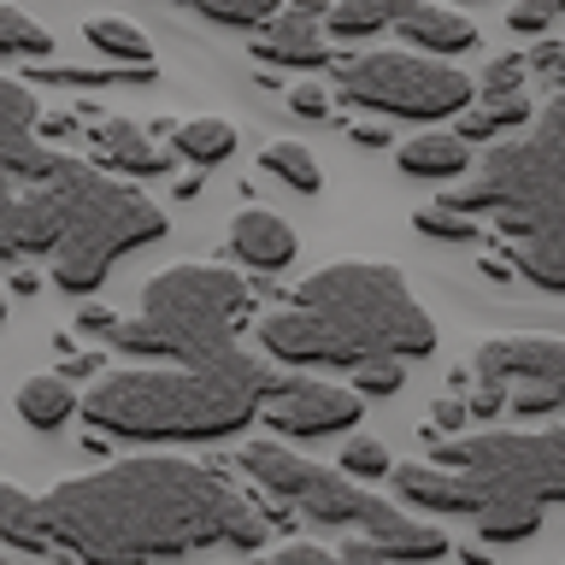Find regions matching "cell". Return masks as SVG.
Masks as SVG:
<instances>
[{"instance_id": "cell-45", "label": "cell", "mask_w": 565, "mask_h": 565, "mask_svg": "<svg viewBox=\"0 0 565 565\" xmlns=\"http://www.w3.org/2000/svg\"><path fill=\"white\" fill-rule=\"evenodd\" d=\"M177 7H194V0H177Z\"/></svg>"}, {"instance_id": "cell-38", "label": "cell", "mask_w": 565, "mask_h": 565, "mask_svg": "<svg viewBox=\"0 0 565 565\" xmlns=\"http://www.w3.org/2000/svg\"><path fill=\"white\" fill-rule=\"evenodd\" d=\"M335 565H395V559H383L371 542H360V536H353V542L342 547V554H335Z\"/></svg>"}, {"instance_id": "cell-27", "label": "cell", "mask_w": 565, "mask_h": 565, "mask_svg": "<svg viewBox=\"0 0 565 565\" xmlns=\"http://www.w3.org/2000/svg\"><path fill=\"white\" fill-rule=\"evenodd\" d=\"M0 53L7 60H30V65H47V53H53V35L35 24L30 12H18V7H0Z\"/></svg>"}, {"instance_id": "cell-43", "label": "cell", "mask_w": 565, "mask_h": 565, "mask_svg": "<svg viewBox=\"0 0 565 565\" xmlns=\"http://www.w3.org/2000/svg\"><path fill=\"white\" fill-rule=\"evenodd\" d=\"M35 289H42V277H35V271H12V295H35Z\"/></svg>"}, {"instance_id": "cell-26", "label": "cell", "mask_w": 565, "mask_h": 565, "mask_svg": "<svg viewBox=\"0 0 565 565\" xmlns=\"http://www.w3.org/2000/svg\"><path fill=\"white\" fill-rule=\"evenodd\" d=\"M477 536L483 542H524L542 530V507L530 501H483V512H477Z\"/></svg>"}, {"instance_id": "cell-42", "label": "cell", "mask_w": 565, "mask_h": 565, "mask_svg": "<svg viewBox=\"0 0 565 565\" xmlns=\"http://www.w3.org/2000/svg\"><path fill=\"white\" fill-rule=\"evenodd\" d=\"M12 201H18V177H7V171H0V218L12 212Z\"/></svg>"}, {"instance_id": "cell-36", "label": "cell", "mask_w": 565, "mask_h": 565, "mask_svg": "<svg viewBox=\"0 0 565 565\" xmlns=\"http://www.w3.org/2000/svg\"><path fill=\"white\" fill-rule=\"evenodd\" d=\"M554 106H547V118H542V141H554V148H565V60H554Z\"/></svg>"}, {"instance_id": "cell-3", "label": "cell", "mask_w": 565, "mask_h": 565, "mask_svg": "<svg viewBox=\"0 0 565 565\" xmlns=\"http://www.w3.org/2000/svg\"><path fill=\"white\" fill-rule=\"evenodd\" d=\"M282 377L254 353L230 348L201 365H124L88 388L83 418L118 441H224L247 430Z\"/></svg>"}, {"instance_id": "cell-20", "label": "cell", "mask_w": 565, "mask_h": 565, "mask_svg": "<svg viewBox=\"0 0 565 565\" xmlns=\"http://www.w3.org/2000/svg\"><path fill=\"white\" fill-rule=\"evenodd\" d=\"M401 171L406 177H430V183H454L471 171V148L454 130H418L413 141H401Z\"/></svg>"}, {"instance_id": "cell-1", "label": "cell", "mask_w": 565, "mask_h": 565, "mask_svg": "<svg viewBox=\"0 0 565 565\" xmlns=\"http://www.w3.org/2000/svg\"><path fill=\"white\" fill-rule=\"evenodd\" d=\"M42 524L53 554L77 565H153L201 547L254 554L271 536V519L224 483L218 466H194L183 454H136L71 477L42 494Z\"/></svg>"}, {"instance_id": "cell-2", "label": "cell", "mask_w": 565, "mask_h": 565, "mask_svg": "<svg viewBox=\"0 0 565 565\" xmlns=\"http://www.w3.org/2000/svg\"><path fill=\"white\" fill-rule=\"evenodd\" d=\"M259 348L282 365L424 360L436 353V318L413 300L406 277L377 259H335L295 289L289 307L259 318Z\"/></svg>"}, {"instance_id": "cell-14", "label": "cell", "mask_w": 565, "mask_h": 565, "mask_svg": "<svg viewBox=\"0 0 565 565\" xmlns=\"http://www.w3.org/2000/svg\"><path fill=\"white\" fill-rule=\"evenodd\" d=\"M388 483L406 507H424V512H459V519H477L483 512V489L466 483L459 471H441L436 459H413V466H395Z\"/></svg>"}, {"instance_id": "cell-21", "label": "cell", "mask_w": 565, "mask_h": 565, "mask_svg": "<svg viewBox=\"0 0 565 565\" xmlns=\"http://www.w3.org/2000/svg\"><path fill=\"white\" fill-rule=\"evenodd\" d=\"M77 388H71V377H60V371H35V377H24V388H18V418L30 424V430H60V424H71V413H77Z\"/></svg>"}, {"instance_id": "cell-8", "label": "cell", "mask_w": 565, "mask_h": 565, "mask_svg": "<svg viewBox=\"0 0 565 565\" xmlns=\"http://www.w3.org/2000/svg\"><path fill=\"white\" fill-rule=\"evenodd\" d=\"M342 95L365 113L383 118H454L471 113L477 83L448 60H430V53H360V60L342 65Z\"/></svg>"}, {"instance_id": "cell-28", "label": "cell", "mask_w": 565, "mask_h": 565, "mask_svg": "<svg viewBox=\"0 0 565 565\" xmlns=\"http://www.w3.org/2000/svg\"><path fill=\"white\" fill-rule=\"evenodd\" d=\"M388 24H395L388 0H335L330 7V35H342V42H365V35H377Z\"/></svg>"}, {"instance_id": "cell-37", "label": "cell", "mask_w": 565, "mask_h": 565, "mask_svg": "<svg viewBox=\"0 0 565 565\" xmlns=\"http://www.w3.org/2000/svg\"><path fill=\"white\" fill-rule=\"evenodd\" d=\"M289 106L300 118H330V88L324 83H300V88H289Z\"/></svg>"}, {"instance_id": "cell-33", "label": "cell", "mask_w": 565, "mask_h": 565, "mask_svg": "<svg viewBox=\"0 0 565 565\" xmlns=\"http://www.w3.org/2000/svg\"><path fill=\"white\" fill-rule=\"evenodd\" d=\"M401 360H371V365H360L353 371V395H401Z\"/></svg>"}, {"instance_id": "cell-30", "label": "cell", "mask_w": 565, "mask_h": 565, "mask_svg": "<svg viewBox=\"0 0 565 565\" xmlns=\"http://www.w3.org/2000/svg\"><path fill=\"white\" fill-rule=\"evenodd\" d=\"M335 471H348L353 483L360 477H388L395 471V459H388V448L377 436H348V448H342V459H335Z\"/></svg>"}, {"instance_id": "cell-35", "label": "cell", "mask_w": 565, "mask_h": 565, "mask_svg": "<svg viewBox=\"0 0 565 565\" xmlns=\"http://www.w3.org/2000/svg\"><path fill=\"white\" fill-rule=\"evenodd\" d=\"M259 565H335V554H330V547H312V542H282Z\"/></svg>"}, {"instance_id": "cell-4", "label": "cell", "mask_w": 565, "mask_h": 565, "mask_svg": "<svg viewBox=\"0 0 565 565\" xmlns=\"http://www.w3.org/2000/svg\"><path fill=\"white\" fill-rule=\"evenodd\" d=\"M242 471L254 477L265 494H277L282 507H300L324 530H353V536L371 542L395 565H436L441 554H448V536H441L436 524L406 519L401 507H388L371 489H360L348 471L312 466V459H300L295 448H282V441H247Z\"/></svg>"}, {"instance_id": "cell-19", "label": "cell", "mask_w": 565, "mask_h": 565, "mask_svg": "<svg viewBox=\"0 0 565 565\" xmlns=\"http://www.w3.org/2000/svg\"><path fill=\"white\" fill-rule=\"evenodd\" d=\"M95 153L113 171H124V177H166L177 166L171 148H159L141 124H124V118H106L100 130H95Z\"/></svg>"}, {"instance_id": "cell-32", "label": "cell", "mask_w": 565, "mask_h": 565, "mask_svg": "<svg viewBox=\"0 0 565 565\" xmlns=\"http://www.w3.org/2000/svg\"><path fill=\"white\" fill-rule=\"evenodd\" d=\"M559 18H565V0H519V7H507L512 35H542L547 24H559Z\"/></svg>"}, {"instance_id": "cell-29", "label": "cell", "mask_w": 565, "mask_h": 565, "mask_svg": "<svg viewBox=\"0 0 565 565\" xmlns=\"http://www.w3.org/2000/svg\"><path fill=\"white\" fill-rule=\"evenodd\" d=\"M413 230H418V236H436V242H477V236H483L477 218H471V212H459V206H418Z\"/></svg>"}, {"instance_id": "cell-46", "label": "cell", "mask_w": 565, "mask_h": 565, "mask_svg": "<svg viewBox=\"0 0 565 565\" xmlns=\"http://www.w3.org/2000/svg\"><path fill=\"white\" fill-rule=\"evenodd\" d=\"M0 565H12V559H7V554H0Z\"/></svg>"}, {"instance_id": "cell-39", "label": "cell", "mask_w": 565, "mask_h": 565, "mask_svg": "<svg viewBox=\"0 0 565 565\" xmlns=\"http://www.w3.org/2000/svg\"><path fill=\"white\" fill-rule=\"evenodd\" d=\"M436 424H448V430H454V424H471V406L466 401H441L436 406Z\"/></svg>"}, {"instance_id": "cell-12", "label": "cell", "mask_w": 565, "mask_h": 565, "mask_svg": "<svg viewBox=\"0 0 565 565\" xmlns=\"http://www.w3.org/2000/svg\"><path fill=\"white\" fill-rule=\"evenodd\" d=\"M360 395L348 383H318V377H282V388L265 401V424L282 441H324L360 424Z\"/></svg>"}, {"instance_id": "cell-22", "label": "cell", "mask_w": 565, "mask_h": 565, "mask_svg": "<svg viewBox=\"0 0 565 565\" xmlns=\"http://www.w3.org/2000/svg\"><path fill=\"white\" fill-rule=\"evenodd\" d=\"M0 542L24 547V554H53V536L42 524V494L0 483Z\"/></svg>"}, {"instance_id": "cell-24", "label": "cell", "mask_w": 565, "mask_h": 565, "mask_svg": "<svg viewBox=\"0 0 565 565\" xmlns=\"http://www.w3.org/2000/svg\"><path fill=\"white\" fill-rule=\"evenodd\" d=\"M171 136H177L171 153L189 159V166H224V159L236 153V124H224V118H189V124H177Z\"/></svg>"}, {"instance_id": "cell-34", "label": "cell", "mask_w": 565, "mask_h": 565, "mask_svg": "<svg viewBox=\"0 0 565 565\" xmlns=\"http://www.w3.org/2000/svg\"><path fill=\"white\" fill-rule=\"evenodd\" d=\"M519 83H524V60H519V53H507V60H494V65L483 71L477 100H483V95H519Z\"/></svg>"}, {"instance_id": "cell-18", "label": "cell", "mask_w": 565, "mask_h": 565, "mask_svg": "<svg viewBox=\"0 0 565 565\" xmlns=\"http://www.w3.org/2000/svg\"><path fill=\"white\" fill-rule=\"evenodd\" d=\"M230 247H236V259L254 265V271H282V265L295 259L300 236H295L289 218L247 206V212H236V218H230Z\"/></svg>"}, {"instance_id": "cell-31", "label": "cell", "mask_w": 565, "mask_h": 565, "mask_svg": "<svg viewBox=\"0 0 565 565\" xmlns=\"http://www.w3.org/2000/svg\"><path fill=\"white\" fill-rule=\"evenodd\" d=\"M194 12L212 18V24L247 30V24H265V18L277 12V0H194Z\"/></svg>"}, {"instance_id": "cell-40", "label": "cell", "mask_w": 565, "mask_h": 565, "mask_svg": "<svg viewBox=\"0 0 565 565\" xmlns=\"http://www.w3.org/2000/svg\"><path fill=\"white\" fill-rule=\"evenodd\" d=\"M353 141H360V148H383L388 130H383V124H360V130H353Z\"/></svg>"}, {"instance_id": "cell-15", "label": "cell", "mask_w": 565, "mask_h": 565, "mask_svg": "<svg viewBox=\"0 0 565 565\" xmlns=\"http://www.w3.org/2000/svg\"><path fill=\"white\" fill-rule=\"evenodd\" d=\"M395 7V24L406 35V47H424L430 60H448V53H466L477 47V30L471 18H459L454 7H436V0H388Z\"/></svg>"}, {"instance_id": "cell-13", "label": "cell", "mask_w": 565, "mask_h": 565, "mask_svg": "<svg viewBox=\"0 0 565 565\" xmlns=\"http://www.w3.org/2000/svg\"><path fill=\"white\" fill-rule=\"evenodd\" d=\"M35 124H42L35 95L24 83L0 77V171L7 177H42L53 166V153L35 141Z\"/></svg>"}, {"instance_id": "cell-7", "label": "cell", "mask_w": 565, "mask_h": 565, "mask_svg": "<svg viewBox=\"0 0 565 565\" xmlns=\"http://www.w3.org/2000/svg\"><path fill=\"white\" fill-rule=\"evenodd\" d=\"M441 471H459L483 501H565V430H477L430 454Z\"/></svg>"}, {"instance_id": "cell-41", "label": "cell", "mask_w": 565, "mask_h": 565, "mask_svg": "<svg viewBox=\"0 0 565 565\" xmlns=\"http://www.w3.org/2000/svg\"><path fill=\"white\" fill-rule=\"evenodd\" d=\"M71 130H77V118H42L35 124V136H71Z\"/></svg>"}, {"instance_id": "cell-23", "label": "cell", "mask_w": 565, "mask_h": 565, "mask_svg": "<svg viewBox=\"0 0 565 565\" xmlns=\"http://www.w3.org/2000/svg\"><path fill=\"white\" fill-rule=\"evenodd\" d=\"M83 42L100 53V60H113L124 71H141V65H153V47H148V35H141L130 18H88L83 24Z\"/></svg>"}, {"instance_id": "cell-11", "label": "cell", "mask_w": 565, "mask_h": 565, "mask_svg": "<svg viewBox=\"0 0 565 565\" xmlns=\"http://www.w3.org/2000/svg\"><path fill=\"white\" fill-rule=\"evenodd\" d=\"M477 377H489L501 388V401H507L501 413H512V418L565 413V342H547V335H501V342H483Z\"/></svg>"}, {"instance_id": "cell-16", "label": "cell", "mask_w": 565, "mask_h": 565, "mask_svg": "<svg viewBox=\"0 0 565 565\" xmlns=\"http://www.w3.org/2000/svg\"><path fill=\"white\" fill-rule=\"evenodd\" d=\"M254 53L265 65H289V71H318V65H330V35L324 24H318V12L307 7H295V12H282L265 24V35L254 42Z\"/></svg>"}, {"instance_id": "cell-5", "label": "cell", "mask_w": 565, "mask_h": 565, "mask_svg": "<svg viewBox=\"0 0 565 565\" xmlns=\"http://www.w3.org/2000/svg\"><path fill=\"white\" fill-rule=\"evenodd\" d=\"M247 318V277L230 265H171L148 277L141 312L118 318L106 342L136 360H171V365H201L236 348V324Z\"/></svg>"}, {"instance_id": "cell-10", "label": "cell", "mask_w": 565, "mask_h": 565, "mask_svg": "<svg viewBox=\"0 0 565 565\" xmlns=\"http://www.w3.org/2000/svg\"><path fill=\"white\" fill-rule=\"evenodd\" d=\"M95 177L100 171H88L83 159L53 153V166L42 177H30L35 189H18L12 212L0 218V259H35V254L53 259V247L65 242V230H71V218H77L83 194L95 189Z\"/></svg>"}, {"instance_id": "cell-44", "label": "cell", "mask_w": 565, "mask_h": 565, "mask_svg": "<svg viewBox=\"0 0 565 565\" xmlns=\"http://www.w3.org/2000/svg\"><path fill=\"white\" fill-rule=\"evenodd\" d=\"M0 318H7V295H0Z\"/></svg>"}, {"instance_id": "cell-25", "label": "cell", "mask_w": 565, "mask_h": 565, "mask_svg": "<svg viewBox=\"0 0 565 565\" xmlns=\"http://www.w3.org/2000/svg\"><path fill=\"white\" fill-rule=\"evenodd\" d=\"M259 166L271 171L282 189H295V194H318V189H324V171H318V159L300 148V141H265Z\"/></svg>"}, {"instance_id": "cell-9", "label": "cell", "mask_w": 565, "mask_h": 565, "mask_svg": "<svg viewBox=\"0 0 565 565\" xmlns=\"http://www.w3.org/2000/svg\"><path fill=\"white\" fill-rule=\"evenodd\" d=\"M448 206L459 212H501V224H536L565 212V148L530 136V141H501L483 159L477 189H459Z\"/></svg>"}, {"instance_id": "cell-17", "label": "cell", "mask_w": 565, "mask_h": 565, "mask_svg": "<svg viewBox=\"0 0 565 565\" xmlns=\"http://www.w3.org/2000/svg\"><path fill=\"white\" fill-rule=\"evenodd\" d=\"M501 236L512 242V265L542 282V289H565V212L554 218H536V224H501Z\"/></svg>"}, {"instance_id": "cell-6", "label": "cell", "mask_w": 565, "mask_h": 565, "mask_svg": "<svg viewBox=\"0 0 565 565\" xmlns=\"http://www.w3.org/2000/svg\"><path fill=\"white\" fill-rule=\"evenodd\" d=\"M159 236H166V212L148 194L124 189L113 177H95V189L83 194L77 218L65 230V242L53 247V289L95 295L113 277L118 259H130L136 247H153Z\"/></svg>"}]
</instances>
